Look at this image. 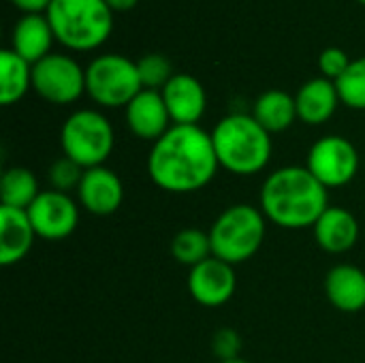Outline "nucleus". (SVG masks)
Returning a JSON list of instances; mask_svg holds the SVG:
<instances>
[{
	"label": "nucleus",
	"instance_id": "3",
	"mask_svg": "<svg viewBox=\"0 0 365 363\" xmlns=\"http://www.w3.org/2000/svg\"><path fill=\"white\" fill-rule=\"evenodd\" d=\"M218 165L233 175L261 173L274 152L272 133H267L252 113H229L212 131Z\"/></svg>",
	"mask_w": 365,
	"mask_h": 363
},
{
	"label": "nucleus",
	"instance_id": "12",
	"mask_svg": "<svg viewBox=\"0 0 365 363\" xmlns=\"http://www.w3.org/2000/svg\"><path fill=\"white\" fill-rule=\"evenodd\" d=\"M79 205L94 216H111L120 210L124 201V184L120 175L101 165L83 171L81 184L77 188Z\"/></svg>",
	"mask_w": 365,
	"mask_h": 363
},
{
	"label": "nucleus",
	"instance_id": "5",
	"mask_svg": "<svg viewBox=\"0 0 365 363\" xmlns=\"http://www.w3.org/2000/svg\"><path fill=\"white\" fill-rule=\"evenodd\" d=\"M267 218L261 208L250 203H235L229 205L218 214L214 225L210 227V242H212V257L229 263L240 265L252 259L265 240Z\"/></svg>",
	"mask_w": 365,
	"mask_h": 363
},
{
	"label": "nucleus",
	"instance_id": "6",
	"mask_svg": "<svg viewBox=\"0 0 365 363\" xmlns=\"http://www.w3.org/2000/svg\"><path fill=\"white\" fill-rule=\"evenodd\" d=\"M115 143L109 118L96 109L73 111L60 128L62 156L75 160L83 169L101 167L111 156Z\"/></svg>",
	"mask_w": 365,
	"mask_h": 363
},
{
	"label": "nucleus",
	"instance_id": "17",
	"mask_svg": "<svg viewBox=\"0 0 365 363\" xmlns=\"http://www.w3.org/2000/svg\"><path fill=\"white\" fill-rule=\"evenodd\" d=\"M53 41L56 36L45 13L21 15L11 32V49L30 64H36L49 56Z\"/></svg>",
	"mask_w": 365,
	"mask_h": 363
},
{
	"label": "nucleus",
	"instance_id": "13",
	"mask_svg": "<svg viewBox=\"0 0 365 363\" xmlns=\"http://www.w3.org/2000/svg\"><path fill=\"white\" fill-rule=\"evenodd\" d=\"M124 109H126L128 131L143 141L154 143L173 126L160 90L143 88Z\"/></svg>",
	"mask_w": 365,
	"mask_h": 363
},
{
	"label": "nucleus",
	"instance_id": "23",
	"mask_svg": "<svg viewBox=\"0 0 365 363\" xmlns=\"http://www.w3.org/2000/svg\"><path fill=\"white\" fill-rule=\"evenodd\" d=\"M171 255L178 263L195 267L199 263H203L205 259L212 257V242H210V233L201 231V229H182L180 233H175V237L171 240Z\"/></svg>",
	"mask_w": 365,
	"mask_h": 363
},
{
	"label": "nucleus",
	"instance_id": "31",
	"mask_svg": "<svg viewBox=\"0 0 365 363\" xmlns=\"http://www.w3.org/2000/svg\"><path fill=\"white\" fill-rule=\"evenodd\" d=\"M220 363H252V362H248V359H244V357H237V359H229V362H220Z\"/></svg>",
	"mask_w": 365,
	"mask_h": 363
},
{
	"label": "nucleus",
	"instance_id": "30",
	"mask_svg": "<svg viewBox=\"0 0 365 363\" xmlns=\"http://www.w3.org/2000/svg\"><path fill=\"white\" fill-rule=\"evenodd\" d=\"M107 4H109V9L113 11V13H126V11H130L139 0H105Z\"/></svg>",
	"mask_w": 365,
	"mask_h": 363
},
{
	"label": "nucleus",
	"instance_id": "11",
	"mask_svg": "<svg viewBox=\"0 0 365 363\" xmlns=\"http://www.w3.org/2000/svg\"><path fill=\"white\" fill-rule=\"evenodd\" d=\"M237 289V276L233 265L210 257L203 263L190 267L188 274V293L192 300L205 308L225 306Z\"/></svg>",
	"mask_w": 365,
	"mask_h": 363
},
{
	"label": "nucleus",
	"instance_id": "1",
	"mask_svg": "<svg viewBox=\"0 0 365 363\" xmlns=\"http://www.w3.org/2000/svg\"><path fill=\"white\" fill-rule=\"evenodd\" d=\"M218 167L212 133L199 124H173L152 143L148 154L150 180L173 195H190L205 188Z\"/></svg>",
	"mask_w": 365,
	"mask_h": 363
},
{
	"label": "nucleus",
	"instance_id": "2",
	"mask_svg": "<svg viewBox=\"0 0 365 363\" xmlns=\"http://www.w3.org/2000/svg\"><path fill=\"white\" fill-rule=\"evenodd\" d=\"M325 188L308 167L289 165L269 173L261 186L259 208L269 223L280 229L302 231L314 227L329 208Z\"/></svg>",
	"mask_w": 365,
	"mask_h": 363
},
{
	"label": "nucleus",
	"instance_id": "7",
	"mask_svg": "<svg viewBox=\"0 0 365 363\" xmlns=\"http://www.w3.org/2000/svg\"><path fill=\"white\" fill-rule=\"evenodd\" d=\"M141 90L137 62L126 56L103 53L86 68V92L101 107H126Z\"/></svg>",
	"mask_w": 365,
	"mask_h": 363
},
{
	"label": "nucleus",
	"instance_id": "28",
	"mask_svg": "<svg viewBox=\"0 0 365 363\" xmlns=\"http://www.w3.org/2000/svg\"><path fill=\"white\" fill-rule=\"evenodd\" d=\"M212 351L220 362L237 359L242 351V336L231 327H222L212 338Z\"/></svg>",
	"mask_w": 365,
	"mask_h": 363
},
{
	"label": "nucleus",
	"instance_id": "10",
	"mask_svg": "<svg viewBox=\"0 0 365 363\" xmlns=\"http://www.w3.org/2000/svg\"><path fill=\"white\" fill-rule=\"evenodd\" d=\"M32 223L36 237L47 242H60L75 233L79 225V205L77 201L53 188L41 190V195L26 210Z\"/></svg>",
	"mask_w": 365,
	"mask_h": 363
},
{
	"label": "nucleus",
	"instance_id": "14",
	"mask_svg": "<svg viewBox=\"0 0 365 363\" xmlns=\"http://www.w3.org/2000/svg\"><path fill=\"white\" fill-rule=\"evenodd\" d=\"M173 124H199L207 109V94L203 83L188 75L175 73L160 90Z\"/></svg>",
	"mask_w": 365,
	"mask_h": 363
},
{
	"label": "nucleus",
	"instance_id": "16",
	"mask_svg": "<svg viewBox=\"0 0 365 363\" xmlns=\"http://www.w3.org/2000/svg\"><path fill=\"white\" fill-rule=\"evenodd\" d=\"M34 229L26 210L0 205V265H17L32 250Z\"/></svg>",
	"mask_w": 365,
	"mask_h": 363
},
{
	"label": "nucleus",
	"instance_id": "19",
	"mask_svg": "<svg viewBox=\"0 0 365 363\" xmlns=\"http://www.w3.org/2000/svg\"><path fill=\"white\" fill-rule=\"evenodd\" d=\"M340 103L342 101H340L336 81L327 77H314L306 81L295 94L297 118L310 126L325 124L336 113Z\"/></svg>",
	"mask_w": 365,
	"mask_h": 363
},
{
	"label": "nucleus",
	"instance_id": "8",
	"mask_svg": "<svg viewBox=\"0 0 365 363\" xmlns=\"http://www.w3.org/2000/svg\"><path fill=\"white\" fill-rule=\"evenodd\" d=\"M32 88L51 105H71L86 92V71L66 53H49L32 64Z\"/></svg>",
	"mask_w": 365,
	"mask_h": 363
},
{
	"label": "nucleus",
	"instance_id": "22",
	"mask_svg": "<svg viewBox=\"0 0 365 363\" xmlns=\"http://www.w3.org/2000/svg\"><path fill=\"white\" fill-rule=\"evenodd\" d=\"M41 195L36 175L26 167H11L0 178V205L28 210Z\"/></svg>",
	"mask_w": 365,
	"mask_h": 363
},
{
	"label": "nucleus",
	"instance_id": "26",
	"mask_svg": "<svg viewBox=\"0 0 365 363\" xmlns=\"http://www.w3.org/2000/svg\"><path fill=\"white\" fill-rule=\"evenodd\" d=\"M83 171L86 169L81 165H77L75 160H71L66 156H60L47 169V180H49V186L53 190L68 195V190H77L79 188L81 178H83Z\"/></svg>",
	"mask_w": 365,
	"mask_h": 363
},
{
	"label": "nucleus",
	"instance_id": "20",
	"mask_svg": "<svg viewBox=\"0 0 365 363\" xmlns=\"http://www.w3.org/2000/svg\"><path fill=\"white\" fill-rule=\"evenodd\" d=\"M252 116L267 133H284L297 120L295 96L284 90H267L255 101Z\"/></svg>",
	"mask_w": 365,
	"mask_h": 363
},
{
	"label": "nucleus",
	"instance_id": "29",
	"mask_svg": "<svg viewBox=\"0 0 365 363\" xmlns=\"http://www.w3.org/2000/svg\"><path fill=\"white\" fill-rule=\"evenodd\" d=\"M13 6H17L19 11H24V15L30 13H45L51 4V0H11Z\"/></svg>",
	"mask_w": 365,
	"mask_h": 363
},
{
	"label": "nucleus",
	"instance_id": "15",
	"mask_svg": "<svg viewBox=\"0 0 365 363\" xmlns=\"http://www.w3.org/2000/svg\"><path fill=\"white\" fill-rule=\"evenodd\" d=\"M312 231H314V240L319 248H323L329 255L349 252L351 248H355L361 235V227L355 214L340 205H329L321 214Z\"/></svg>",
	"mask_w": 365,
	"mask_h": 363
},
{
	"label": "nucleus",
	"instance_id": "32",
	"mask_svg": "<svg viewBox=\"0 0 365 363\" xmlns=\"http://www.w3.org/2000/svg\"><path fill=\"white\" fill-rule=\"evenodd\" d=\"M359 2H364V4H365V0H359Z\"/></svg>",
	"mask_w": 365,
	"mask_h": 363
},
{
	"label": "nucleus",
	"instance_id": "21",
	"mask_svg": "<svg viewBox=\"0 0 365 363\" xmlns=\"http://www.w3.org/2000/svg\"><path fill=\"white\" fill-rule=\"evenodd\" d=\"M32 88V64L17 56L11 47L0 53V103L15 105Z\"/></svg>",
	"mask_w": 365,
	"mask_h": 363
},
{
	"label": "nucleus",
	"instance_id": "24",
	"mask_svg": "<svg viewBox=\"0 0 365 363\" xmlns=\"http://www.w3.org/2000/svg\"><path fill=\"white\" fill-rule=\"evenodd\" d=\"M340 101L351 109H365V56L351 62L346 73L336 81Z\"/></svg>",
	"mask_w": 365,
	"mask_h": 363
},
{
	"label": "nucleus",
	"instance_id": "4",
	"mask_svg": "<svg viewBox=\"0 0 365 363\" xmlns=\"http://www.w3.org/2000/svg\"><path fill=\"white\" fill-rule=\"evenodd\" d=\"M45 15L56 41L73 51L101 47L113 30V11L105 0H51Z\"/></svg>",
	"mask_w": 365,
	"mask_h": 363
},
{
	"label": "nucleus",
	"instance_id": "9",
	"mask_svg": "<svg viewBox=\"0 0 365 363\" xmlns=\"http://www.w3.org/2000/svg\"><path fill=\"white\" fill-rule=\"evenodd\" d=\"M306 167L325 188H340L355 180L359 171V152L342 135H325L312 143Z\"/></svg>",
	"mask_w": 365,
	"mask_h": 363
},
{
	"label": "nucleus",
	"instance_id": "27",
	"mask_svg": "<svg viewBox=\"0 0 365 363\" xmlns=\"http://www.w3.org/2000/svg\"><path fill=\"white\" fill-rule=\"evenodd\" d=\"M351 62L353 60L340 47H327L319 56V68H321L323 77H327L331 81H338L346 73V68L351 66Z\"/></svg>",
	"mask_w": 365,
	"mask_h": 363
},
{
	"label": "nucleus",
	"instance_id": "25",
	"mask_svg": "<svg viewBox=\"0 0 365 363\" xmlns=\"http://www.w3.org/2000/svg\"><path fill=\"white\" fill-rule=\"evenodd\" d=\"M137 68H139L141 83L148 90H163L169 83V79L175 75L171 60L163 53H145L143 58L137 60Z\"/></svg>",
	"mask_w": 365,
	"mask_h": 363
},
{
	"label": "nucleus",
	"instance_id": "18",
	"mask_svg": "<svg viewBox=\"0 0 365 363\" xmlns=\"http://www.w3.org/2000/svg\"><path fill=\"white\" fill-rule=\"evenodd\" d=\"M325 295L334 308L355 315L365 308V272L357 265H336L325 276Z\"/></svg>",
	"mask_w": 365,
	"mask_h": 363
}]
</instances>
